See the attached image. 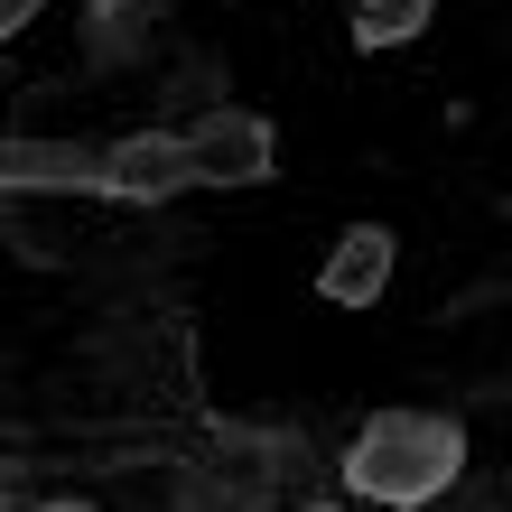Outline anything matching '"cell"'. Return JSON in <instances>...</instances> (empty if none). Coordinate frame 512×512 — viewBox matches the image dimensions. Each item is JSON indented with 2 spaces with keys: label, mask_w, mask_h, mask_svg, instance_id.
<instances>
[{
  "label": "cell",
  "mask_w": 512,
  "mask_h": 512,
  "mask_svg": "<svg viewBox=\"0 0 512 512\" xmlns=\"http://www.w3.org/2000/svg\"><path fill=\"white\" fill-rule=\"evenodd\" d=\"M391 261H401V243H391V224H354L345 243H336V261L317 270V289L336 298V308H373V298L391 289Z\"/></svg>",
  "instance_id": "7a4b0ae2"
},
{
  "label": "cell",
  "mask_w": 512,
  "mask_h": 512,
  "mask_svg": "<svg viewBox=\"0 0 512 512\" xmlns=\"http://www.w3.org/2000/svg\"><path fill=\"white\" fill-rule=\"evenodd\" d=\"M47 512H84V503H47Z\"/></svg>",
  "instance_id": "5b68a950"
},
{
  "label": "cell",
  "mask_w": 512,
  "mask_h": 512,
  "mask_svg": "<svg viewBox=\"0 0 512 512\" xmlns=\"http://www.w3.org/2000/svg\"><path fill=\"white\" fill-rule=\"evenodd\" d=\"M438 0H345V19H354V38L364 47H410L419 28H429Z\"/></svg>",
  "instance_id": "277c9868"
},
{
  "label": "cell",
  "mask_w": 512,
  "mask_h": 512,
  "mask_svg": "<svg viewBox=\"0 0 512 512\" xmlns=\"http://www.w3.org/2000/svg\"><path fill=\"white\" fill-rule=\"evenodd\" d=\"M187 149H196V177H233V168H243V177H261V168H270V131H261V122H243V112L205 122Z\"/></svg>",
  "instance_id": "3957f363"
},
{
  "label": "cell",
  "mask_w": 512,
  "mask_h": 512,
  "mask_svg": "<svg viewBox=\"0 0 512 512\" xmlns=\"http://www.w3.org/2000/svg\"><path fill=\"white\" fill-rule=\"evenodd\" d=\"M457 466H466V429H457V419H438V410H382L373 429L354 438L345 485L364 503L419 512V503H438L447 485H457Z\"/></svg>",
  "instance_id": "6da1fadb"
}]
</instances>
